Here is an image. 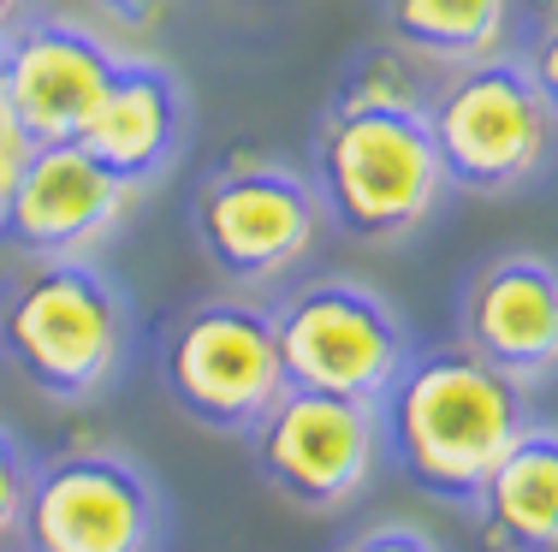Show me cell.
<instances>
[{"label": "cell", "mask_w": 558, "mask_h": 552, "mask_svg": "<svg viewBox=\"0 0 558 552\" xmlns=\"http://www.w3.org/2000/svg\"><path fill=\"white\" fill-rule=\"evenodd\" d=\"M0 357L43 398H108L131 357V304L96 256L31 261L0 297Z\"/></svg>", "instance_id": "cell-4"}, {"label": "cell", "mask_w": 558, "mask_h": 552, "mask_svg": "<svg viewBox=\"0 0 558 552\" xmlns=\"http://www.w3.org/2000/svg\"><path fill=\"white\" fill-rule=\"evenodd\" d=\"M161 523V488L137 457L113 445H72L31 464L12 541L24 552H155Z\"/></svg>", "instance_id": "cell-8"}, {"label": "cell", "mask_w": 558, "mask_h": 552, "mask_svg": "<svg viewBox=\"0 0 558 552\" xmlns=\"http://www.w3.org/2000/svg\"><path fill=\"white\" fill-rule=\"evenodd\" d=\"M119 48L84 19L31 12L0 30V113L31 143H72Z\"/></svg>", "instance_id": "cell-10"}, {"label": "cell", "mask_w": 558, "mask_h": 552, "mask_svg": "<svg viewBox=\"0 0 558 552\" xmlns=\"http://www.w3.org/2000/svg\"><path fill=\"white\" fill-rule=\"evenodd\" d=\"M268 315H274L286 387H303V392L380 404V392L392 387V375L410 357L404 315L387 304V292L351 280V273L303 280Z\"/></svg>", "instance_id": "cell-6"}, {"label": "cell", "mask_w": 558, "mask_h": 552, "mask_svg": "<svg viewBox=\"0 0 558 552\" xmlns=\"http://www.w3.org/2000/svg\"><path fill=\"white\" fill-rule=\"evenodd\" d=\"M24 488H31V452L19 445V433H12V428H0V547L19 535Z\"/></svg>", "instance_id": "cell-16"}, {"label": "cell", "mask_w": 558, "mask_h": 552, "mask_svg": "<svg viewBox=\"0 0 558 552\" xmlns=\"http://www.w3.org/2000/svg\"><path fill=\"white\" fill-rule=\"evenodd\" d=\"M458 345L511 375L517 387H547L558 363V273L541 249H505L482 261L458 304Z\"/></svg>", "instance_id": "cell-12"}, {"label": "cell", "mask_w": 558, "mask_h": 552, "mask_svg": "<svg viewBox=\"0 0 558 552\" xmlns=\"http://www.w3.org/2000/svg\"><path fill=\"white\" fill-rule=\"evenodd\" d=\"M380 457H392L410 488L446 505H470L482 476L535 428L529 387L499 375L463 345L410 351L375 404Z\"/></svg>", "instance_id": "cell-2"}, {"label": "cell", "mask_w": 558, "mask_h": 552, "mask_svg": "<svg viewBox=\"0 0 558 552\" xmlns=\"http://www.w3.org/2000/svg\"><path fill=\"white\" fill-rule=\"evenodd\" d=\"M422 125L446 191L523 196L553 167L558 108L535 65L517 48H499L470 65H446L434 84H422Z\"/></svg>", "instance_id": "cell-3"}, {"label": "cell", "mask_w": 558, "mask_h": 552, "mask_svg": "<svg viewBox=\"0 0 558 552\" xmlns=\"http://www.w3.org/2000/svg\"><path fill=\"white\" fill-rule=\"evenodd\" d=\"M523 0H380V24L398 54L416 65H470L517 36Z\"/></svg>", "instance_id": "cell-15"}, {"label": "cell", "mask_w": 558, "mask_h": 552, "mask_svg": "<svg viewBox=\"0 0 558 552\" xmlns=\"http://www.w3.org/2000/svg\"><path fill=\"white\" fill-rule=\"evenodd\" d=\"M161 380L172 404L208 433H250L286 392L268 304L250 297L191 304L161 339Z\"/></svg>", "instance_id": "cell-7"}, {"label": "cell", "mask_w": 558, "mask_h": 552, "mask_svg": "<svg viewBox=\"0 0 558 552\" xmlns=\"http://www.w3.org/2000/svg\"><path fill=\"white\" fill-rule=\"evenodd\" d=\"M24 7H31V0H0V30H7V24H12V19H19V12H24Z\"/></svg>", "instance_id": "cell-20"}, {"label": "cell", "mask_w": 558, "mask_h": 552, "mask_svg": "<svg viewBox=\"0 0 558 552\" xmlns=\"http://www.w3.org/2000/svg\"><path fill=\"white\" fill-rule=\"evenodd\" d=\"M184 131H191V89L155 54H113L101 96L72 143H84L108 173L131 191H155L179 167Z\"/></svg>", "instance_id": "cell-13"}, {"label": "cell", "mask_w": 558, "mask_h": 552, "mask_svg": "<svg viewBox=\"0 0 558 552\" xmlns=\"http://www.w3.org/2000/svg\"><path fill=\"white\" fill-rule=\"evenodd\" d=\"M487 552H558V440L535 422L470 499Z\"/></svg>", "instance_id": "cell-14"}, {"label": "cell", "mask_w": 558, "mask_h": 552, "mask_svg": "<svg viewBox=\"0 0 558 552\" xmlns=\"http://www.w3.org/2000/svg\"><path fill=\"white\" fill-rule=\"evenodd\" d=\"M327 214L310 173L274 155H232L196 184L191 203V238L220 280L262 292L279 285L310 261L322 244Z\"/></svg>", "instance_id": "cell-5"}, {"label": "cell", "mask_w": 558, "mask_h": 552, "mask_svg": "<svg viewBox=\"0 0 558 552\" xmlns=\"http://www.w3.org/2000/svg\"><path fill=\"white\" fill-rule=\"evenodd\" d=\"M31 149H36V143L24 137V131L7 120V113H0V220H7V203H12V191H19V179H24Z\"/></svg>", "instance_id": "cell-18"}, {"label": "cell", "mask_w": 558, "mask_h": 552, "mask_svg": "<svg viewBox=\"0 0 558 552\" xmlns=\"http://www.w3.org/2000/svg\"><path fill=\"white\" fill-rule=\"evenodd\" d=\"M108 19H119V24H131V30H149L155 19L167 12V0H96Z\"/></svg>", "instance_id": "cell-19"}, {"label": "cell", "mask_w": 558, "mask_h": 552, "mask_svg": "<svg viewBox=\"0 0 558 552\" xmlns=\"http://www.w3.org/2000/svg\"><path fill=\"white\" fill-rule=\"evenodd\" d=\"M143 191L96 161L84 143H36L7 203L0 238L31 261H72L113 244Z\"/></svg>", "instance_id": "cell-11"}, {"label": "cell", "mask_w": 558, "mask_h": 552, "mask_svg": "<svg viewBox=\"0 0 558 552\" xmlns=\"http://www.w3.org/2000/svg\"><path fill=\"white\" fill-rule=\"evenodd\" d=\"M244 440L262 481L298 511H315V517L356 505L380 469L375 404L333 398V392L286 387Z\"/></svg>", "instance_id": "cell-9"}, {"label": "cell", "mask_w": 558, "mask_h": 552, "mask_svg": "<svg viewBox=\"0 0 558 552\" xmlns=\"http://www.w3.org/2000/svg\"><path fill=\"white\" fill-rule=\"evenodd\" d=\"M310 184L327 226L356 244H404L446 196L422 125V65L392 42H368L339 72L315 125Z\"/></svg>", "instance_id": "cell-1"}, {"label": "cell", "mask_w": 558, "mask_h": 552, "mask_svg": "<svg viewBox=\"0 0 558 552\" xmlns=\"http://www.w3.org/2000/svg\"><path fill=\"white\" fill-rule=\"evenodd\" d=\"M339 552H446V547L428 529H416V523H375V529L351 535Z\"/></svg>", "instance_id": "cell-17"}]
</instances>
